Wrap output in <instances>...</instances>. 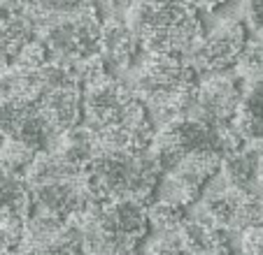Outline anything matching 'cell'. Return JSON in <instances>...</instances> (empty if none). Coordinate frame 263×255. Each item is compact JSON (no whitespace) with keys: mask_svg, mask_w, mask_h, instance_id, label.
<instances>
[{"mask_svg":"<svg viewBox=\"0 0 263 255\" xmlns=\"http://www.w3.org/2000/svg\"><path fill=\"white\" fill-rule=\"evenodd\" d=\"M124 21L147 54L184 56L203 39L198 7L184 3H138L126 10Z\"/></svg>","mask_w":263,"mask_h":255,"instance_id":"1","label":"cell"},{"mask_svg":"<svg viewBox=\"0 0 263 255\" xmlns=\"http://www.w3.org/2000/svg\"><path fill=\"white\" fill-rule=\"evenodd\" d=\"M161 174L149 148L135 153L98 151L86 167L84 179L98 202L135 200L147 204L156 193Z\"/></svg>","mask_w":263,"mask_h":255,"instance_id":"2","label":"cell"},{"mask_svg":"<svg viewBox=\"0 0 263 255\" xmlns=\"http://www.w3.org/2000/svg\"><path fill=\"white\" fill-rule=\"evenodd\" d=\"M100 24L103 21L98 19V10L84 3L80 12L42 24L35 35L45 45L51 60L74 65L98 56Z\"/></svg>","mask_w":263,"mask_h":255,"instance_id":"3","label":"cell"},{"mask_svg":"<svg viewBox=\"0 0 263 255\" xmlns=\"http://www.w3.org/2000/svg\"><path fill=\"white\" fill-rule=\"evenodd\" d=\"M242 86L238 74H217V77H203L196 83L194 100L186 118L205 123L210 128L231 125L242 107Z\"/></svg>","mask_w":263,"mask_h":255,"instance_id":"4","label":"cell"},{"mask_svg":"<svg viewBox=\"0 0 263 255\" xmlns=\"http://www.w3.org/2000/svg\"><path fill=\"white\" fill-rule=\"evenodd\" d=\"M0 137L19 142L35 153L54 151L59 135L42 116L40 104L33 100H0Z\"/></svg>","mask_w":263,"mask_h":255,"instance_id":"5","label":"cell"},{"mask_svg":"<svg viewBox=\"0 0 263 255\" xmlns=\"http://www.w3.org/2000/svg\"><path fill=\"white\" fill-rule=\"evenodd\" d=\"M247 45V30L240 21L221 24L210 37H203L200 45L191 51V68L196 74L203 77H217V74H229L235 70L238 58Z\"/></svg>","mask_w":263,"mask_h":255,"instance_id":"6","label":"cell"},{"mask_svg":"<svg viewBox=\"0 0 263 255\" xmlns=\"http://www.w3.org/2000/svg\"><path fill=\"white\" fill-rule=\"evenodd\" d=\"M42 116L47 118L54 133L65 135L82 125V89L80 86H68V89H59L51 93L42 95L37 100Z\"/></svg>","mask_w":263,"mask_h":255,"instance_id":"7","label":"cell"},{"mask_svg":"<svg viewBox=\"0 0 263 255\" xmlns=\"http://www.w3.org/2000/svg\"><path fill=\"white\" fill-rule=\"evenodd\" d=\"M138 37L130 30L124 19H107L100 24V39H98V56L103 58L105 68H126L133 63L138 54Z\"/></svg>","mask_w":263,"mask_h":255,"instance_id":"8","label":"cell"},{"mask_svg":"<svg viewBox=\"0 0 263 255\" xmlns=\"http://www.w3.org/2000/svg\"><path fill=\"white\" fill-rule=\"evenodd\" d=\"M177 239L189 255H233L223 232L210 225L203 216L184 221L177 230Z\"/></svg>","mask_w":263,"mask_h":255,"instance_id":"9","label":"cell"},{"mask_svg":"<svg viewBox=\"0 0 263 255\" xmlns=\"http://www.w3.org/2000/svg\"><path fill=\"white\" fill-rule=\"evenodd\" d=\"M35 39V28L24 14V5L19 12L0 19V70L12 68L21 51Z\"/></svg>","mask_w":263,"mask_h":255,"instance_id":"10","label":"cell"},{"mask_svg":"<svg viewBox=\"0 0 263 255\" xmlns=\"http://www.w3.org/2000/svg\"><path fill=\"white\" fill-rule=\"evenodd\" d=\"M233 128L242 144L263 151V81L245 89L242 107L233 118Z\"/></svg>","mask_w":263,"mask_h":255,"instance_id":"11","label":"cell"},{"mask_svg":"<svg viewBox=\"0 0 263 255\" xmlns=\"http://www.w3.org/2000/svg\"><path fill=\"white\" fill-rule=\"evenodd\" d=\"M0 216L26 218L30 216V193L21 177L0 167Z\"/></svg>","mask_w":263,"mask_h":255,"instance_id":"12","label":"cell"},{"mask_svg":"<svg viewBox=\"0 0 263 255\" xmlns=\"http://www.w3.org/2000/svg\"><path fill=\"white\" fill-rule=\"evenodd\" d=\"M147 218H149V227H154L159 235H177L182 223L186 221L182 206L159 200L154 204H147Z\"/></svg>","mask_w":263,"mask_h":255,"instance_id":"13","label":"cell"},{"mask_svg":"<svg viewBox=\"0 0 263 255\" xmlns=\"http://www.w3.org/2000/svg\"><path fill=\"white\" fill-rule=\"evenodd\" d=\"M235 70H238V79L247 86L263 81V39H252L245 45Z\"/></svg>","mask_w":263,"mask_h":255,"instance_id":"14","label":"cell"},{"mask_svg":"<svg viewBox=\"0 0 263 255\" xmlns=\"http://www.w3.org/2000/svg\"><path fill=\"white\" fill-rule=\"evenodd\" d=\"M35 158H37V153L19 142L3 139V144H0V167H5L7 172L16 174L21 179L26 177V172H28V167L33 165Z\"/></svg>","mask_w":263,"mask_h":255,"instance_id":"15","label":"cell"},{"mask_svg":"<svg viewBox=\"0 0 263 255\" xmlns=\"http://www.w3.org/2000/svg\"><path fill=\"white\" fill-rule=\"evenodd\" d=\"M26 255H82V235L70 225V230L65 232L61 239L51 241V244L35 248Z\"/></svg>","mask_w":263,"mask_h":255,"instance_id":"16","label":"cell"},{"mask_svg":"<svg viewBox=\"0 0 263 255\" xmlns=\"http://www.w3.org/2000/svg\"><path fill=\"white\" fill-rule=\"evenodd\" d=\"M142 255H189V253L179 244L177 235H159L144 248Z\"/></svg>","mask_w":263,"mask_h":255,"instance_id":"17","label":"cell"},{"mask_svg":"<svg viewBox=\"0 0 263 255\" xmlns=\"http://www.w3.org/2000/svg\"><path fill=\"white\" fill-rule=\"evenodd\" d=\"M240 255H263V225L242 232V253Z\"/></svg>","mask_w":263,"mask_h":255,"instance_id":"18","label":"cell"},{"mask_svg":"<svg viewBox=\"0 0 263 255\" xmlns=\"http://www.w3.org/2000/svg\"><path fill=\"white\" fill-rule=\"evenodd\" d=\"M247 21L258 35V39H263V0L247 5Z\"/></svg>","mask_w":263,"mask_h":255,"instance_id":"19","label":"cell"}]
</instances>
